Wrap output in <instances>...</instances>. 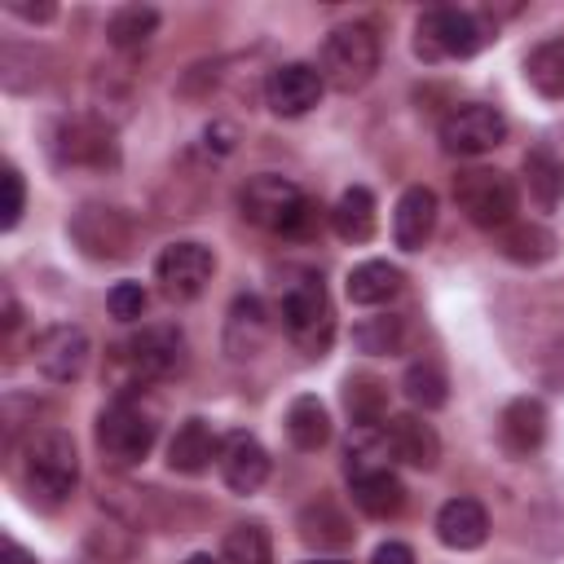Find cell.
<instances>
[{
    "label": "cell",
    "instance_id": "603a6c76",
    "mask_svg": "<svg viewBox=\"0 0 564 564\" xmlns=\"http://www.w3.org/2000/svg\"><path fill=\"white\" fill-rule=\"evenodd\" d=\"M520 172H524V189H529L533 207L538 212H555L560 198H564V163H560V154L551 145H529Z\"/></svg>",
    "mask_w": 564,
    "mask_h": 564
},
{
    "label": "cell",
    "instance_id": "f35d334b",
    "mask_svg": "<svg viewBox=\"0 0 564 564\" xmlns=\"http://www.w3.org/2000/svg\"><path fill=\"white\" fill-rule=\"evenodd\" d=\"M0 564H40L22 542H13V538H4V560Z\"/></svg>",
    "mask_w": 564,
    "mask_h": 564
},
{
    "label": "cell",
    "instance_id": "f1b7e54d",
    "mask_svg": "<svg viewBox=\"0 0 564 564\" xmlns=\"http://www.w3.org/2000/svg\"><path fill=\"white\" fill-rule=\"evenodd\" d=\"M524 79L538 97L546 101H564V35L542 40L538 48H529L524 57Z\"/></svg>",
    "mask_w": 564,
    "mask_h": 564
},
{
    "label": "cell",
    "instance_id": "4fadbf2b",
    "mask_svg": "<svg viewBox=\"0 0 564 564\" xmlns=\"http://www.w3.org/2000/svg\"><path fill=\"white\" fill-rule=\"evenodd\" d=\"M88 335L79 326H48L44 335H35L31 344V357H35V370L53 383H75L84 370H88Z\"/></svg>",
    "mask_w": 564,
    "mask_h": 564
},
{
    "label": "cell",
    "instance_id": "60d3db41",
    "mask_svg": "<svg viewBox=\"0 0 564 564\" xmlns=\"http://www.w3.org/2000/svg\"><path fill=\"white\" fill-rule=\"evenodd\" d=\"M313 564H344V560H313Z\"/></svg>",
    "mask_w": 564,
    "mask_h": 564
},
{
    "label": "cell",
    "instance_id": "7a4b0ae2",
    "mask_svg": "<svg viewBox=\"0 0 564 564\" xmlns=\"http://www.w3.org/2000/svg\"><path fill=\"white\" fill-rule=\"evenodd\" d=\"M278 317H282V330L291 335V344H300L308 357H322L330 344V330H335V313H330L322 273L295 269L278 291Z\"/></svg>",
    "mask_w": 564,
    "mask_h": 564
},
{
    "label": "cell",
    "instance_id": "74e56055",
    "mask_svg": "<svg viewBox=\"0 0 564 564\" xmlns=\"http://www.w3.org/2000/svg\"><path fill=\"white\" fill-rule=\"evenodd\" d=\"M4 9H9L13 18H26V22H48V18L57 13L53 4H26V0H9Z\"/></svg>",
    "mask_w": 564,
    "mask_h": 564
},
{
    "label": "cell",
    "instance_id": "ba28073f",
    "mask_svg": "<svg viewBox=\"0 0 564 564\" xmlns=\"http://www.w3.org/2000/svg\"><path fill=\"white\" fill-rule=\"evenodd\" d=\"M70 238L75 247L88 256V260H123L132 256V238H137V225L123 207H110V203H84L75 216H70Z\"/></svg>",
    "mask_w": 564,
    "mask_h": 564
},
{
    "label": "cell",
    "instance_id": "9c48e42d",
    "mask_svg": "<svg viewBox=\"0 0 564 564\" xmlns=\"http://www.w3.org/2000/svg\"><path fill=\"white\" fill-rule=\"evenodd\" d=\"M502 141H507V119H502L498 106L467 101V106H458V110H449L441 119V145H445V154L476 159V154H489Z\"/></svg>",
    "mask_w": 564,
    "mask_h": 564
},
{
    "label": "cell",
    "instance_id": "d6986e66",
    "mask_svg": "<svg viewBox=\"0 0 564 564\" xmlns=\"http://www.w3.org/2000/svg\"><path fill=\"white\" fill-rule=\"evenodd\" d=\"M436 229V194L427 185H410L401 198H397V212H392V238L401 251H423L427 238Z\"/></svg>",
    "mask_w": 564,
    "mask_h": 564
},
{
    "label": "cell",
    "instance_id": "8d00e7d4",
    "mask_svg": "<svg viewBox=\"0 0 564 564\" xmlns=\"http://www.w3.org/2000/svg\"><path fill=\"white\" fill-rule=\"evenodd\" d=\"M370 564H414V551L405 542H379L375 555H370Z\"/></svg>",
    "mask_w": 564,
    "mask_h": 564
},
{
    "label": "cell",
    "instance_id": "8fae6325",
    "mask_svg": "<svg viewBox=\"0 0 564 564\" xmlns=\"http://www.w3.org/2000/svg\"><path fill=\"white\" fill-rule=\"evenodd\" d=\"M212 269H216V260H212V251L203 242H172L154 260V282H159V291L167 300L185 304V300L203 295V286L212 282Z\"/></svg>",
    "mask_w": 564,
    "mask_h": 564
},
{
    "label": "cell",
    "instance_id": "d6a6232c",
    "mask_svg": "<svg viewBox=\"0 0 564 564\" xmlns=\"http://www.w3.org/2000/svg\"><path fill=\"white\" fill-rule=\"evenodd\" d=\"M225 564H273V542H269V529L260 520H247V524H234L225 533V551H220Z\"/></svg>",
    "mask_w": 564,
    "mask_h": 564
},
{
    "label": "cell",
    "instance_id": "4316f807",
    "mask_svg": "<svg viewBox=\"0 0 564 564\" xmlns=\"http://www.w3.org/2000/svg\"><path fill=\"white\" fill-rule=\"evenodd\" d=\"M401 282H405V278H401L397 264H388V260H361V264L348 269L344 291H348L352 304L375 308V304H388V300L401 291Z\"/></svg>",
    "mask_w": 564,
    "mask_h": 564
},
{
    "label": "cell",
    "instance_id": "836d02e7",
    "mask_svg": "<svg viewBox=\"0 0 564 564\" xmlns=\"http://www.w3.org/2000/svg\"><path fill=\"white\" fill-rule=\"evenodd\" d=\"M401 339H405V322H401V317H366V322L352 326V344H357L361 352H370V357L397 352Z\"/></svg>",
    "mask_w": 564,
    "mask_h": 564
},
{
    "label": "cell",
    "instance_id": "5b68a950",
    "mask_svg": "<svg viewBox=\"0 0 564 564\" xmlns=\"http://www.w3.org/2000/svg\"><path fill=\"white\" fill-rule=\"evenodd\" d=\"M322 79L335 93H357L375 79L379 70V31L370 22H344L326 35L322 44V62H317Z\"/></svg>",
    "mask_w": 564,
    "mask_h": 564
},
{
    "label": "cell",
    "instance_id": "7402d4cb",
    "mask_svg": "<svg viewBox=\"0 0 564 564\" xmlns=\"http://www.w3.org/2000/svg\"><path fill=\"white\" fill-rule=\"evenodd\" d=\"M436 538L449 546V551H476L485 538H489V516L476 498H449L441 511H436Z\"/></svg>",
    "mask_w": 564,
    "mask_h": 564
},
{
    "label": "cell",
    "instance_id": "2e32d148",
    "mask_svg": "<svg viewBox=\"0 0 564 564\" xmlns=\"http://www.w3.org/2000/svg\"><path fill=\"white\" fill-rule=\"evenodd\" d=\"M383 441H388V454L405 467H419V471H432L441 463V436L427 419L419 414H392L383 423Z\"/></svg>",
    "mask_w": 564,
    "mask_h": 564
},
{
    "label": "cell",
    "instance_id": "83f0119b",
    "mask_svg": "<svg viewBox=\"0 0 564 564\" xmlns=\"http://www.w3.org/2000/svg\"><path fill=\"white\" fill-rule=\"evenodd\" d=\"M295 529H300V538L308 542V546H348L352 542V524H348V516L330 502V498H317V502H308L304 511H300V520H295Z\"/></svg>",
    "mask_w": 564,
    "mask_h": 564
},
{
    "label": "cell",
    "instance_id": "ffe728a7",
    "mask_svg": "<svg viewBox=\"0 0 564 564\" xmlns=\"http://www.w3.org/2000/svg\"><path fill=\"white\" fill-rule=\"evenodd\" d=\"M269 339V313L260 304V295H238L229 304V317H225V352L229 357H256Z\"/></svg>",
    "mask_w": 564,
    "mask_h": 564
},
{
    "label": "cell",
    "instance_id": "277c9868",
    "mask_svg": "<svg viewBox=\"0 0 564 564\" xmlns=\"http://www.w3.org/2000/svg\"><path fill=\"white\" fill-rule=\"evenodd\" d=\"M489 26L485 18H476L471 9H449V4H436V9H423L419 22H414V53L423 62H454V57H471L489 44Z\"/></svg>",
    "mask_w": 564,
    "mask_h": 564
},
{
    "label": "cell",
    "instance_id": "44dd1931",
    "mask_svg": "<svg viewBox=\"0 0 564 564\" xmlns=\"http://www.w3.org/2000/svg\"><path fill=\"white\" fill-rule=\"evenodd\" d=\"M212 458H220V441L212 432L207 419H185L176 427V436L167 441V467L181 476H198L212 467Z\"/></svg>",
    "mask_w": 564,
    "mask_h": 564
},
{
    "label": "cell",
    "instance_id": "e0dca14e",
    "mask_svg": "<svg viewBox=\"0 0 564 564\" xmlns=\"http://www.w3.org/2000/svg\"><path fill=\"white\" fill-rule=\"evenodd\" d=\"M220 480L234 489V494H256L264 480H269V454L264 445L251 436V432H229L220 441Z\"/></svg>",
    "mask_w": 564,
    "mask_h": 564
},
{
    "label": "cell",
    "instance_id": "3957f363",
    "mask_svg": "<svg viewBox=\"0 0 564 564\" xmlns=\"http://www.w3.org/2000/svg\"><path fill=\"white\" fill-rule=\"evenodd\" d=\"M22 480L35 502H44V507L66 502L79 480V454H75L70 432H62V427L31 432L22 445Z\"/></svg>",
    "mask_w": 564,
    "mask_h": 564
},
{
    "label": "cell",
    "instance_id": "f546056e",
    "mask_svg": "<svg viewBox=\"0 0 564 564\" xmlns=\"http://www.w3.org/2000/svg\"><path fill=\"white\" fill-rule=\"evenodd\" d=\"M286 441L295 449H304V454H313V449H322L330 441V414H326V405L317 397H295L286 405Z\"/></svg>",
    "mask_w": 564,
    "mask_h": 564
},
{
    "label": "cell",
    "instance_id": "5bb4252c",
    "mask_svg": "<svg viewBox=\"0 0 564 564\" xmlns=\"http://www.w3.org/2000/svg\"><path fill=\"white\" fill-rule=\"evenodd\" d=\"M123 357L141 379H167L185 366V335L176 326H141L123 344Z\"/></svg>",
    "mask_w": 564,
    "mask_h": 564
},
{
    "label": "cell",
    "instance_id": "d590c367",
    "mask_svg": "<svg viewBox=\"0 0 564 564\" xmlns=\"http://www.w3.org/2000/svg\"><path fill=\"white\" fill-rule=\"evenodd\" d=\"M0 185H4V207H0V229H13L22 220V203H26V185H22V172L13 163H4L0 172Z\"/></svg>",
    "mask_w": 564,
    "mask_h": 564
},
{
    "label": "cell",
    "instance_id": "6da1fadb",
    "mask_svg": "<svg viewBox=\"0 0 564 564\" xmlns=\"http://www.w3.org/2000/svg\"><path fill=\"white\" fill-rule=\"evenodd\" d=\"M238 207H242V216H247L251 225H260V229H269V234H282V238H304V234H313V225H317L313 198H308L295 181L273 176V172L251 176V181L238 189Z\"/></svg>",
    "mask_w": 564,
    "mask_h": 564
},
{
    "label": "cell",
    "instance_id": "1f68e13d",
    "mask_svg": "<svg viewBox=\"0 0 564 564\" xmlns=\"http://www.w3.org/2000/svg\"><path fill=\"white\" fill-rule=\"evenodd\" d=\"M154 31H159V9H150V4H123V9H115L110 22H106V40H110L115 48H137V44H145Z\"/></svg>",
    "mask_w": 564,
    "mask_h": 564
},
{
    "label": "cell",
    "instance_id": "8992f818",
    "mask_svg": "<svg viewBox=\"0 0 564 564\" xmlns=\"http://www.w3.org/2000/svg\"><path fill=\"white\" fill-rule=\"evenodd\" d=\"M449 194H454V203H458V212L476 225V229H507L511 220H516V212H520V189H516V181L507 176V172H498V167H463L458 176H454V185H449Z\"/></svg>",
    "mask_w": 564,
    "mask_h": 564
},
{
    "label": "cell",
    "instance_id": "ab89813d",
    "mask_svg": "<svg viewBox=\"0 0 564 564\" xmlns=\"http://www.w3.org/2000/svg\"><path fill=\"white\" fill-rule=\"evenodd\" d=\"M185 564H225V560H216V555H207V551H194Z\"/></svg>",
    "mask_w": 564,
    "mask_h": 564
},
{
    "label": "cell",
    "instance_id": "cb8c5ba5",
    "mask_svg": "<svg viewBox=\"0 0 564 564\" xmlns=\"http://www.w3.org/2000/svg\"><path fill=\"white\" fill-rule=\"evenodd\" d=\"M375 225H379V207H375V194L366 185H348L339 194V203L330 207V229L344 238V242H370L375 238Z\"/></svg>",
    "mask_w": 564,
    "mask_h": 564
},
{
    "label": "cell",
    "instance_id": "4dcf8cb0",
    "mask_svg": "<svg viewBox=\"0 0 564 564\" xmlns=\"http://www.w3.org/2000/svg\"><path fill=\"white\" fill-rule=\"evenodd\" d=\"M401 388H405L410 405H419V410H441V405L449 401V379H445V370H441L432 357L410 361V370H405Z\"/></svg>",
    "mask_w": 564,
    "mask_h": 564
},
{
    "label": "cell",
    "instance_id": "7c38bea8",
    "mask_svg": "<svg viewBox=\"0 0 564 564\" xmlns=\"http://www.w3.org/2000/svg\"><path fill=\"white\" fill-rule=\"evenodd\" d=\"M322 93H326V79H322V70L308 66V62H282V66H273L269 79H264V101H269V110L282 115V119L308 115V110L322 101Z\"/></svg>",
    "mask_w": 564,
    "mask_h": 564
},
{
    "label": "cell",
    "instance_id": "30bf717a",
    "mask_svg": "<svg viewBox=\"0 0 564 564\" xmlns=\"http://www.w3.org/2000/svg\"><path fill=\"white\" fill-rule=\"evenodd\" d=\"M53 159L62 167H115L119 163V145H115V132L97 119H62L57 132H53Z\"/></svg>",
    "mask_w": 564,
    "mask_h": 564
},
{
    "label": "cell",
    "instance_id": "9a60e30c",
    "mask_svg": "<svg viewBox=\"0 0 564 564\" xmlns=\"http://www.w3.org/2000/svg\"><path fill=\"white\" fill-rule=\"evenodd\" d=\"M546 441V405L538 397H516L498 414V445L507 458H529Z\"/></svg>",
    "mask_w": 564,
    "mask_h": 564
},
{
    "label": "cell",
    "instance_id": "e575fe53",
    "mask_svg": "<svg viewBox=\"0 0 564 564\" xmlns=\"http://www.w3.org/2000/svg\"><path fill=\"white\" fill-rule=\"evenodd\" d=\"M106 308L119 322H137L145 313V286L141 282H115L110 295H106Z\"/></svg>",
    "mask_w": 564,
    "mask_h": 564
},
{
    "label": "cell",
    "instance_id": "d4e9b609",
    "mask_svg": "<svg viewBox=\"0 0 564 564\" xmlns=\"http://www.w3.org/2000/svg\"><path fill=\"white\" fill-rule=\"evenodd\" d=\"M344 410L352 427H379L388 423V383L370 370H352L344 379Z\"/></svg>",
    "mask_w": 564,
    "mask_h": 564
},
{
    "label": "cell",
    "instance_id": "484cf974",
    "mask_svg": "<svg viewBox=\"0 0 564 564\" xmlns=\"http://www.w3.org/2000/svg\"><path fill=\"white\" fill-rule=\"evenodd\" d=\"M555 247H560V238L542 220H511L507 229H498V251L511 264H542L555 256Z\"/></svg>",
    "mask_w": 564,
    "mask_h": 564
},
{
    "label": "cell",
    "instance_id": "ac0fdd59",
    "mask_svg": "<svg viewBox=\"0 0 564 564\" xmlns=\"http://www.w3.org/2000/svg\"><path fill=\"white\" fill-rule=\"evenodd\" d=\"M348 489H352V507L370 520H392L401 516L405 507V485L392 467H370V471H357L348 476Z\"/></svg>",
    "mask_w": 564,
    "mask_h": 564
},
{
    "label": "cell",
    "instance_id": "52a82bcc",
    "mask_svg": "<svg viewBox=\"0 0 564 564\" xmlns=\"http://www.w3.org/2000/svg\"><path fill=\"white\" fill-rule=\"evenodd\" d=\"M154 441H159V419L128 397L110 401L97 414V445L115 463H141L154 449Z\"/></svg>",
    "mask_w": 564,
    "mask_h": 564
}]
</instances>
